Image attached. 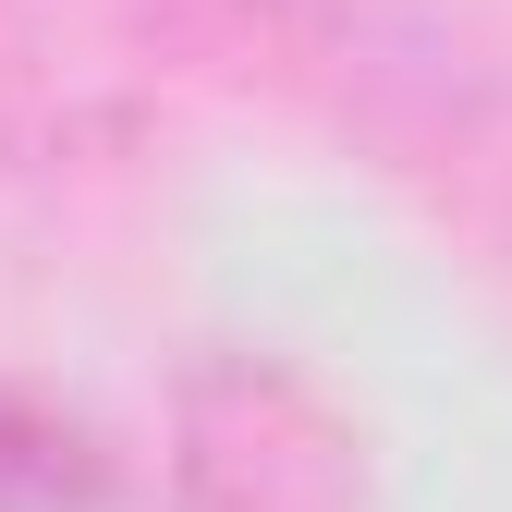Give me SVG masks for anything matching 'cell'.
Instances as JSON below:
<instances>
[{
  "label": "cell",
  "mask_w": 512,
  "mask_h": 512,
  "mask_svg": "<svg viewBox=\"0 0 512 512\" xmlns=\"http://www.w3.org/2000/svg\"><path fill=\"white\" fill-rule=\"evenodd\" d=\"M183 512H366L354 427L269 354H208L171 403Z\"/></svg>",
  "instance_id": "cell-1"
},
{
  "label": "cell",
  "mask_w": 512,
  "mask_h": 512,
  "mask_svg": "<svg viewBox=\"0 0 512 512\" xmlns=\"http://www.w3.org/2000/svg\"><path fill=\"white\" fill-rule=\"evenodd\" d=\"M0 512H135V488H122V452L86 415L0 378Z\"/></svg>",
  "instance_id": "cell-2"
}]
</instances>
